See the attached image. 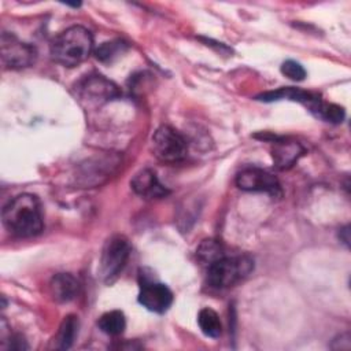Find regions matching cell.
I'll use <instances>...</instances> for the list:
<instances>
[{
    "mask_svg": "<svg viewBox=\"0 0 351 351\" xmlns=\"http://www.w3.org/2000/svg\"><path fill=\"white\" fill-rule=\"evenodd\" d=\"M254 269V261L248 255H228L226 252L207 265V284L211 288L223 289L236 285Z\"/></svg>",
    "mask_w": 351,
    "mask_h": 351,
    "instance_id": "cell-3",
    "label": "cell"
},
{
    "mask_svg": "<svg viewBox=\"0 0 351 351\" xmlns=\"http://www.w3.org/2000/svg\"><path fill=\"white\" fill-rule=\"evenodd\" d=\"M138 303L152 313L163 314L173 303V292L163 282L143 281L138 293Z\"/></svg>",
    "mask_w": 351,
    "mask_h": 351,
    "instance_id": "cell-8",
    "label": "cell"
},
{
    "mask_svg": "<svg viewBox=\"0 0 351 351\" xmlns=\"http://www.w3.org/2000/svg\"><path fill=\"white\" fill-rule=\"evenodd\" d=\"M125 51H126V44L119 40H115V41L103 43L95 51V55H96L97 60H100V62H111Z\"/></svg>",
    "mask_w": 351,
    "mask_h": 351,
    "instance_id": "cell-18",
    "label": "cell"
},
{
    "mask_svg": "<svg viewBox=\"0 0 351 351\" xmlns=\"http://www.w3.org/2000/svg\"><path fill=\"white\" fill-rule=\"evenodd\" d=\"M223 254H225V250L222 244L218 240H213V239L204 240L196 250V255L199 261L206 266L210 265L213 261L218 259Z\"/></svg>",
    "mask_w": 351,
    "mask_h": 351,
    "instance_id": "cell-17",
    "label": "cell"
},
{
    "mask_svg": "<svg viewBox=\"0 0 351 351\" xmlns=\"http://www.w3.org/2000/svg\"><path fill=\"white\" fill-rule=\"evenodd\" d=\"M281 99L299 101V103L307 106L308 110L314 115H317L319 107L324 103V100L319 97V95L308 92V90H303L299 88H292V86L280 88L277 90L266 92V93H262L261 96H258V100H262V101H274V100H281Z\"/></svg>",
    "mask_w": 351,
    "mask_h": 351,
    "instance_id": "cell-10",
    "label": "cell"
},
{
    "mask_svg": "<svg viewBox=\"0 0 351 351\" xmlns=\"http://www.w3.org/2000/svg\"><path fill=\"white\" fill-rule=\"evenodd\" d=\"M92 51V33L80 25L67 27L59 33L51 44L52 59L64 67L78 66L88 59Z\"/></svg>",
    "mask_w": 351,
    "mask_h": 351,
    "instance_id": "cell-2",
    "label": "cell"
},
{
    "mask_svg": "<svg viewBox=\"0 0 351 351\" xmlns=\"http://www.w3.org/2000/svg\"><path fill=\"white\" fill-rule=\"evenodd\" d=\"M78 333V318L73 314L64 317L62 321L58 333L53 337V348L56 350H69Z\"/></svg>",
    "mask_w": 351,
    "mask_h": 351,
    "instance_id": "cell-14",
    "label": "cell"
},
{
    "mask_svg": "<svg viewBox=\"0 0 351 351\" xmlns=\"http://www.w3.org/2000/svg\"><path fill=\"white\" fill-rule=\"evenodd\" d=\"M130 243L125 236H111L101 251L100 256V276L106 284H112L123 270L130 256Z\"/></svg>",
    "mask_w": 351,
    "mask_h": 351,
    "instance_id": "cell-4",
    "label": "cell"
},
{
    "mask_svg": "<svg viewBox=\"0 0 351 351\" xmlns=\"http://www.w3.org/2000/svg\"><path fill=\"white\" fill-rule=\"evenodd\" d=\"M36 48L18 40L14 34H1V62L8 69H25L36 62Z\"/></svg>",
    "mask_w": 351,
    "mask_h": 351,
    "instance_id": "cell-6",
    "label": "cell"
},
{
    "mask_svg": "<svg viewBox=\"0 0 351 351\" xmlns=\"http://www.w3.org/2000/svg\"><path fill=\"white\" fill-rule=\"evenodd\" d=\"M303 154H304V148L296 141L278 140L273 143L271 156H273L274 166L280 170L291 169Z\"/></svg>",
    "mask_w": 351,
    "mask_h": 351,
    "instance_id": "cell-13",
    "label": "cell"
},
{
    "mask_svg": "<svg viewBox=\"0 0 351 351\" xmlns=\"http://www.w3.org/2000/svg\"><path fill=\"white\" fill-rule=\"evenodd\" d=\"M78 92L82 99L93 103L108 101L119 96L117 85L99 74L88 75L85 80H82L78 84Z\"/></svg>",
    "mask_w": 351,
    "mask_h": 351,
    "instance_id": "cell-9",
    "label": "cell"
},
{
    "mask_svg": "<svg viewBox=\"0 0 351 351\" xmlns=\"http://www.w3.org/2000/svg\"><path fill=\"white\" fill-rule=\"evenodd\" d=\"M281 73L292 81H303L306 78L304 67L296 60H285L281 64Z\"/></svg>",
    "mask_w": 351,
    "mask_h": 351,
    "instance_id": "cell-20",
    "label": "cell"
},
{
    "mask_svg": "<svg viewBox=\"0 0 351 351\" xmlns=\"http://www.w3.org/2000/svg\"><path fill=\"white\" fill-rule=\"evenodd\" d=\"M49 295L58 303L71 302L80 289L78 280L70 273H58L55 274L48 284Z\"/></svg>",
    "mask_w": 351,
    "mask_h": 351,
    "instance_id": "cell-12",
    "label": "cell"
},
{
    "mask_svg": "<svg viewBox=\"0 0 351 351\" xmlns=\"http://www.w3.org/2000/svg\"><path fill=\"white\" fill-rule=\"evenodd\" d=\"M197 324L200 330L213 339H217L222 333V324L219 315L210 307H204L197 314Z\"/></svg>",
    "mask_w": 351,
    "mask_h": 351,
    "instance_id": "cell-16",
    "label": "cell"
},
{
    "mask_svg": "<svg viewBox=\"0 0 351 351\" xmlns=\"http://www.w3.org/2000/svg\"><path fill=\"white\" fill-rule=\"evenodd\" d=\"M99 329L108 336H118L125 330L126 318L119 310H111L104 313L97 321Z\"/></svg>",
    "mask_w": 351,
    "mask_h": 351,
    "instance_id": "cell-15",
    "label": "cell"
},
{
    "mask_svg": "<svg viewBox=\"0 0 351 351\" xmlns=\"http://www.w3.org/2000/svg\"><path fill=\"white\" fill-rule=\"evenodd\" d=\"M132 189L145 199H160L169 195V189L158 180L149 169H143L134 174L130 181Z\"/></svg>",
    "mask_w": 351,
    "mask_h": 351,
    "instance_id": "cell-11",
    "label": "cell"
},
{
    "mask_svg": "<svg viewBox=\"0 0 351 351\" xmlns=\"http://www.w3.org/2000/svg\"><path fill=\"white\" fill-rule=\"evenodd\" d=\"M344 110L343 107L333 104V103H322L317 117L326 121V122H332V123H340L344 119Z\"/></svg>",
    "mask_w": 351,
    "mask_h": 351,
    "instance_id": "cell-19",
    "label": "cell"
},
{
    "mask_svg": "<svg viewBox=\"0 0 351 351\" xmlns=\"http://www.w3.org/2000/svg\"><path fill=\"white\" fill-rule=\"evenodd\" d=\"M151 149L160 162L177 163L185 159L188 144L176 129L162 125L152 134Z\"/></svg>",
    "mask_w": 351,
    "mask_h": 351,
    "instance_id": "cell-5",
    "label": "cell"
},
{
    "mask_svg": "<svg viewBox=\"0 0 351 351\" xmlns=\"http://www.w3.org/2000/svg\"><path fill=\"white\" fill-rule=\"evenodd\" d=\"M1 218L5 229L18 237H34L44 229L41 203L32 193L12 197L4 206Z\"/></svg>",
    "mask_w": 351,
    "mask_h": 351,
    "instance_id": "cell-1",
    "label": "cell"
},
{
    "mask_svg": "<svg viewBox=\"0 0 351 351\" xmlns=\"http://www.w3.org/2000/svg\"><path fill=\"white\" fill-rule=\"evenodd\" d=\"M236 185L247 192H265L274 197L281 196V185L278 180L271 173L258 167L241 170L236 177Z\"/></svg>",
    "mask_w": 351,
    "mask_h": 351,
    "instance_id": "cell-7",
    "label": "cell"
}]
</instances>
